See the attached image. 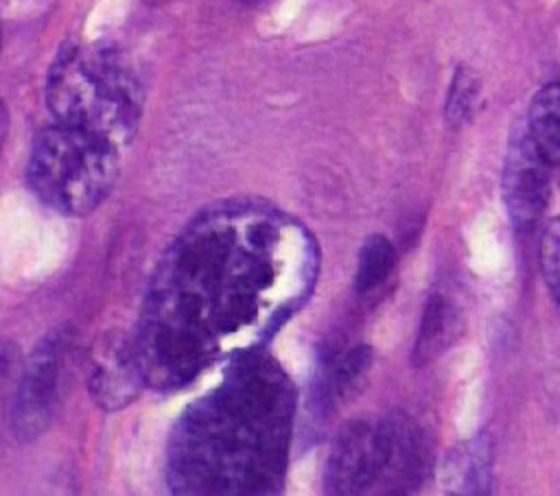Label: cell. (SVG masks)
Returning <instances> with one entry per match:
<instances>
[{"instance_id": "obj_10", "label": "cell", "mask_w": 560, "mask_h": 496, "mask_svg": "<svg viewBox=\"0 0 560 496\" xmlns=\"http://www.w3.org/2000/svg\"><path fill=\"white\" fill-rule=\"evenodd\" d=\"M462 330L459 310L444 295H431L424 304L422 319L418 323V334L411 350V363L424 367L440 358L457 339Z\"/></svg>"}, {"instance_id": "obj_12", "label": "cell", "mask_w": 560, "mask_h": 496, "mask_svg": "<svg viewBox=\"0 0 560 496\" xmlns=\"http://www.w3.org/2000/svg\"><path fill=\"white\" fill-rule=\"evenodd\" d=\"M398 264V251L394 243L383 234H372L365 238L354 275V291L361 299H372L381 295L383 286L389 282Z\"/></svg>"}, {"instance_id": "obj_16", "label": "cell", "mask_w": 560, "mask_h": 496, "mask_svg": "<svg viewBox=\"0 0 560 496\" xmlns=\"http://www.w3.org/2000/svg\"><path fill=\"white\" fill-rule=\"evenodd\" d=\"M538 262H540V273L542 282L547 286V293L553 302H558L560 293V229H558V219H551L542 227L540 236V249H538Z\"/></svg>"}, {"instance_id": "obj_13", "label": "cell", "mask_w": 560, "mask_h": 496, "mask_svg": "<svg viewBox=\"0 0 560 496\" xmlns=\"http://www.w3.org/2000/svg\"><path fill=\"white\" fill-rule=\"evenodd\" d=\"M446 470L453 474L448 481L451 492L488 494L492 483V439L488 435L475 437L457 452L455 463H448Z\"/></svg>"}, {"instance_id": "obj_8", "label": "cell", "mask_w": 560, "mask_h": 496, "mask_svg": "<svg viewBox=\"0 0 560 496\" xmlns=\"http://www.w3.org/2000/svg\"><path fill=\"white\" fill-rule=\"evenodd\" d=\"M142 367L138 352L120 334H103L90 350L88 389L103 411H120L131 404L142 389Z\"/></svg>"}, {"instance_id": "obj_4", "label": "cell", "mask_w": 560, "mask_h": 496, "mask_svg": "<svg viewBox=\"0 0 560 496\" xmlns=\"http://www.w3.org/2000/svg\"><path fill=\"white\" fill-rule=\"evenodd\" d=\"M118 168L116 146L57 122L35 138L26 181L50 210L66 216H85L109 197Z\"/></svg>"}, {"instance_id": "obj_17", "label": "cell", "mask_w": 560, "mask_h": 496, "mask_svg": "<svg viewBox=\"0 0 560 496\" xmlns=\"http://www.w3.org/2000/svg\"><path fill=\"white\" fill-rule=\"evenodd\" d=\"M20 352L13 341L0 339V404L7 400L11 387L15 389L20 378Z\"/></svg>"}, {"instance_id": "obj_11", "label": "cell", "mask_w": 560, "mask_h": 496, "mask_svg": "<svg viewBox=\"0 0 560 496\" xmlns=\"http://www.w3.org/2000/svg\"><path fill=\"white\" fill-rule=\"evenodd\" d=\"M525 131L536 149L553 164L560 162V87L556 81L542 85L529 103Z\"/></svg>"}, {"instance_id": "obj_18", "label": "cell", "mask_w": 560, "mask_h": 496, "mask_svg": "<svg viewBox=\"0 0 560 496\" xmlns=\"http://www.w3.org/2000/svg\"><path fill=\"white\" fill-rule=\"evenodd\" d=\"M7 131H9V111L0 98V151L4 146V140H7Z\"/></svg>"}, {"instance_id": "obj_1", "label": "cell", "mask_w": 560, "mask_h": 496, "mask_svg": "<svg viewBox=\"0 0 560 496\" xmlns=\"http://www.w3.org/2000/svg\"><path fill=\"white\" fill-rule=\"evenodd\" d=\"M317 280L306 227L271 208L230 205L192 223L164 256L142 317L144 376L186 380L271 339Z\"/></svg>"}, {"instance_id": "obj_5", "label": "cell", "mask_w": 560, "mask_h": 496, "mask_svg": "<svg viewBox=\"0 0 560 496\" xmlns=\"http://www.w3.org/2000/svg\"><path fill=\"white\" fill-rule=\"evenodd\" d=\"M70 352L72 332L57 328L48 332L26 358L9 400V424L18 441H35L52 424L68 378Z\"/></svg>"}, {"instance_id": "obj_14", "label": "cell", "mask_w": 560, "mask_h": 496, "mask_svg": "<svg viewBox=\"0 0 560 496\" xmlns=\"http://www.w3.org/2000/svg\"><path fill=\"white\" fill-rule=\"evenodd\" d=\"M372 356L374 354L368 343H359L339 356L328 371V398L335 402L350 400L365 382L372 367Z\"/></svg>"}, {"instance_id": "obj_2", "label": "cell", "mask_w": 560, "mask_h": 496, "mask_svg": "<svg viewBox=\"0 0 560 496\" xmlns=\"http://www.w3.org/2000/svg\"><path fill=\"white\" fill-rule=\"evenodd\" d=\"M46 103L57 122L120 149L140 127L144 94L140 79L116 48L68 42L48 68Z\"/></svg>"}, {"instance_id": "obj_15", "label": "cell", "mask_w": 560, "mask_h": 496, "mask_svg": "<svg viewBox=\"0 0 560 496\" xmlns=\"http://www.w3.org/2000/svg\"><path fill=\"white\" fill-rule=\"evenodd\" d=\"M479 90H481V83L477 74L470 68L459 66L453 74V81L446 94V107H444L446 122L453 129L466 125L472 118L475 105L479 101Z\"/></svg>"}, {"instance_id": "obj_19", "label": "cell", "mask_w": 560, "mask_h": 496, "mask_svg": "<svg viewBox=\"0 0 560 496\" xmlns=\"http://www.w3.org/2000/svg\"><path fill=\"white\" fill-rule=\"evenodd\" d=\"M0 44H2V26H0Z\"/></svg>"}, {"instance_id": "obj_20", "label": "cell", "mask_w": 560, "mask_h": 496, "mask_svg": "<svg viewBox=\"0 0 560 496\" xmlns=\"http://www.w3.org/2000/svg\"><path fill=\"white\" fill-rule=\"evenodd\" d=\"M241 2H256V0H241Z\"/></svg>"}, {"instance_id": "obj_3", "label": "cell", "mask_w": 560, "mask_h": 496, "mask_svg": "<svg viewBox=\"0 0 560 496\" xmlns=\"http://www.w3.org/2000/svg\"><path fill=\"white\" fill-rule=\"evenodd\" d=\"M190 426L184 450L192 454L186 463L195 472H210V485L219 489L258 487L260 476L271 468L280 448V420L276 409L262 413V395L236 389L232 395H217L208 411Z\"/></svg>"}, {"instance_id": "obj_9", "label": "cell", "mask_w": 560, "mask_h": 496, "mask_svg": "<svg viewBox=\"0 0 560 496\" xmlns=\"http://www.w3.org/2000/svg\"><path fill=\"white\" fill-rule=\"evenodd\" d=\"M383 474L378 481L381 492L402 494L418 487L431 465V450L409 420H383Z\"/></svg>"}, {"instance_id": "obj_6", "label": "cell", "mask_w": 560, "mask_h": 496, "mask_svg": "<svg viewBox=\"0 0 560 496\" xmlns=\"http://www.w3.org/2000/svg\"><path fill=\"white\" fill-rule=\"evenodd\" d=\"M556 166L536 149L525 127H521L508 144L503 162V203L508 216L518 232H532L547 208L551 194V177Z\"/></svg>"}, {"instance_id": "obj_7", "label": "cell", "mask_w": 560, "mask_h": 496, "mask_svg": "<svg viewBox=\"0 0 560 496\" xmlns=\"http://www.w3.org/2000/svg\"><path fill=\"white\" fill-rule=\"evenodd\" d=\"M383 422H346L328 454L324 485L328 494H363L378 485L383 474Z\"/></svg>"}]
</instances>
